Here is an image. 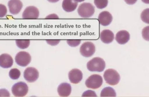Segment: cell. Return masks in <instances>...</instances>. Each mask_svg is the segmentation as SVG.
<instances>
[{
	"instance_id": "cell-28",
	"label": "cell",
	"mask_w": 149,
	"mask_h": 97,
	"mask_svg": "<svg viewBox=\"0 0 149 97\" xmlns=\"http://www.w3.org/2000/svg\"><path fill=\"white\" fill-rule=\"evenodd\" d=\"M10 96V93L6 89H0V97H9Z\"/></svg>"
},
{
	"instance_id": "cell-1",
	"label": "cell",
	"mask_w": 149,
	"mask_h": 97,
	"mask_svg": "<svg viewBox=\"0 0 149 97\" xmlns=\"http://www.w3.org/2000/svg\"><path fill=\"white\" fill-rule=\"evenodd\" d=\"M106 63L102 58H95L89 61L87 64V68L91 72H101L104 70Z\"/></svg>"
},
{
	"instance_id": "cell-16",
	"label": "cell",
	"mask_w": 149,
	"mask_h": 97,
	"mask_svg": "<svg viewBox=\"0 0 149 97\" xmlns=\"http://www.w3.org/2000/svg\"><path fill=\"white\" fill-rule=\"evenodd\" d=\"M100 39L103 43L108 44L113 41L114 34L111 30H103L100 33Z\"/></svg>"
},
{
	"instance_id": "cell-30",
	"label": "cell",
	"mask_w": 149,
	"mask_h": 97,
	"mask_svg": "<svg viewBox=\"0 0 149 97\" xmlns=\"http://www.w3.org/2000/svg\"><path fill=\"white\" fill-rule=\"evenodd\" d=\"M126 3L128 5L134 4L137 2V0H124Z\"/></svg>"
},
{
	"instance_id": "cell-15",
	"label": "cell",
	"mask_w": 149,
	"mask_h": 97,
	"mask_svg": "<svg viewBox=\"0 0 149 97\" xmlns=\"http://www.w3.org/2000/svg\"><path fill=\"white\" fill-rule=\"evenodd\" d=\"M71 86L70 84L67 83H61L58 86V92L61 97H68L71 94Z\"/></svg>"
},
{
	"instance_id": "cell-22",
	"label": "cell",
	"mask_w": 149,
	"mask_h": 97,
	"mask_svg": "<svg viewBox=\"0 0 149 97\" xmlns=\"http://www.w3.org/2000/svg\"><path fill=\"white\" fill-rule=\"evenodd\" d=\"M149 9H145L141 14V18L145 23L149 24Z\"/></svg>"
},
{
	"instance_id": "cell-10",
	"label": "cell",
	"mask_w": 149,
	"mask_h": 97,
	"mask_svg": "<svg viewBox=\"0 0 149 97\" xmlns=\"http://www.w3.org/2000/svg\"><path fill=\"white\" fill-rule=\"evenodd\" d=\"M9 12L14 15L20 12L23 7V4L20 0H10L8 3Z\"/></svg>"
},
{
	"instance_id": "cell-24",
	"label": "cell",
	"mask_w": 149,
	"mask_h": 97,
	"mask_svg": "<svg viewBox=\"0 0 149 97\" xmlns=\"http://www.w3.org/2000/svg\"><path fill=\"white\" fill-rule=\"evenodd\" d=\"M7 13V9L5 5L0 4V18L6 16Z\"/></svg>"
},
{
	"instance_id": "cell-23",
	"label": "cell",
	"mask_w": 149,
	"mask_h": 97,
	"mask_svg": "<svg viewBox=\"0 0 149 97\" xmlns=\"http://www.w3.org/2000/svg\"><path fill=\"white\" fill-rule=\"evenodd\" d=\"M68 44L72 47H76L80 44L81 40L79 39H69L67 40Z\"/></svg>"
},
{
	"instance_id": "cell-32",
	"label": "cell",
	"mask_w": 149,
	"mask_h": 97,
	"mask_svg": "<svg viewBox=\"0 0 149 97\" xmlns=\"http://www.w3.org/2000/svg\"><path fill=\"white\" fill-rule=\"evenodd\" d=\"M142 1L145 3H149V0H142Z\"/></svg>"
},
{
	"instance_id": "cell-33",
	"label": "cell",
	"mask_w": 149,
	"mask_h": 97,
	"mask_svg": "<svg viewBox=\"0 0 149 97\" xmlns=\"http://www.w3.org/2000/svg\"><path fill=\"white\" fill-rule=\"evenodd\" d=\"M74 1H75V2L78 3L83 2V1H84L85 0H74Z\"/></svg>"
},
{
	"instance_id": "cell-27",
	"label": "cell",
	"mask_w": 149,
	"mask_h": 97,
	"mask_svg": "<svg viewBox=\"0 0 149 97\" xmlns=\"http://www.w3.org/2000/svg\"><path fill=\"white\" fill-rule=\"evenodd\" d=\"M46 42H47L48 44L52 46H55L58 45L59 42H60V40H47Z\"/></svg>"
},
{
	"instance_id": "cell-5",
	"label": "cell",
	"mask_w": 149,
	"mask_h": 97,
	"mask_svg": "<svg viewBox=\"0 0 149 97\" xmlns=\"http://www.w3.org/2000/svg\"><path fill=\"white\" fill-rule=\"evenodd\" d=\"M29 91V87L25 82H18L13 86L12 92L15 97H24L27 95Z\"/></svg>"
},
{
	"instance_id": "cell-19",
	"label": "cell",
	"mask_w": 149,
	"mask_h": 97,
	"mask_svg": "<svg viewBox=\"0 0 149 97\" xmlns=\"http://www.w3.org/2000/svg\"><path fill=\"white\" fill-rule=\"evenodd\" d=\"M30 41L29 39H18L16 40L17 46L22 49L27 48L30 46Z\"/></svg>"
},
{
	"instance_id": "cell-12",
	"label": "cell",
	"mask_w": 149,
	"mask_h": 97,
	"mask_svg": "<svg viewBox=\"0 0 149 97\" xmlns=\"http://www.w3.org/2000/svg\"><path fill=\"white\" fill-rule=\"evenodd\" d=\"M98 19L101 25L103 26H107L111 23L113 17L109 12L102 11L98 16Z\"/></svg>"
},
{
	"instance_id": "cell-17",
	"label": "cell",
	"mask_w": 149,
	"mask_h": 97,
	"mask_svg": "<svg viewBox=\"0 0 149 97\" xmlns=\"http://www.w3.org/2000/svg\"><path fill=\"white\" fill-rule=\"evenodd\" d=\"M78 2L74 0H63L62 7L65 11L70 12L74 11L78 6Z\"/></svg>"
},
{
	"instance_id": "cell-20",
	"label": "cell",
	"mask_w": 149,
	"mask_h": 97,
	"mask_svg": "<svg viewBox=\"0 0 149 97\" xmlns=\"http://www.w3.org/2000/svg\"><path fill=\"white\" fill-rule=\"evenodd\" d=\"M21 76V72L17 68L12 69L9 72V76L12 79H18Z\"/></svg>"
},
{
	"instance_id": "cell-4",
	"label": "cell",
	"mask_w": 149,
	"mask_h": 97,
	"mask_svg": "<svg viewBox=\"0 0 149 97\" xmlns=\"http://www.w3.org/2000/svg\"><path fill=\"white\" fill-rule=\"evenodd\" d=\"M103 79L102 76L99 74H93L86 80L85 84L88 88L96 89L102 86Z\"/></svg>"
},
{
	"instance_id": "cell-13",
	"label": "cell",
	"mask_w": 149,
	"mask_h": 97,
	"mask_svg": "<svg viewBox=\"0 0 149 97\" xmlns=\"http://www.w3.org/2000/svg\"><path fill=\"white\" fill-rule=\"evenodd\" d=\"M14 62L13 58L8 54H3L0 55V66L4 69L11 67Z\"/></svg>"
},
{
	"instance_id": "cell-25",
	"label": "cell",
	"mask_w": 149,
	"mask_h": 97,
	"mask_svg": "<svg viewBox=\"0 0 149 97\" xmlns=\"http://www.w3.org/2000/svg\"><path fill=\"white\" fill-rule=\"evenodd\" d=\"M82 97H97V95L95 91L93 90H88L85 91L82 94Z\"/></svg>"
},
{
	"instance_id": "cell-18",
	"label": "cell",
	"mask_w": 149,
	"mask_h": 97,
	"mask_svg": "<svg viewBox=\"0 0 149 97\" xmlns=\"http://www.w3.org/2000/svg\"><path fill=\"white\" fill-rule=\"evenodd\" d=\"M115 90L111 87H106L101 91V97H116Z\"/></svg>"
},
{
	"instance_id": "cell-21",
	"label": "cell",
	"mask_w": 149,
	"mask_h": 97,
	"mask_svg": "<svg viewBox=\"0 0 149 97\" xmlns=\"http://www.w3.org/2000/svg\"><path fill=\"white\" fill-rule=\"evenodd\" d=\"M94 3L97 8L102 9L107 6L108 0H94Z\"/></svg>"
},
{
	"instance_id": "cell-26",
	"label": "cell",
	"mask_w": 149,
	"mask_h": 97,
	"mask_svg": "<svg viewBox=\"0 0 149 97\" xmlns=\"http://www.w3.org/2000/svg\"><path fill=\"white\" fill-rule=\"evenodd\" d=\"M149 26L145 27L142 31V37L145 39L149 41Z\"/></svg>"
},
{
	"instance_id": "cell-3",
	"label": "cell",
	"mask_w": 149,
	"mask_h": 97,
	"mask_svg": "<svg viewBox=\"0 0 149 97\" xmlns=\"http://www.w3.org/2000/svg\"><path fill=\"white\" fill-rule=\"evenodd\" d=\"M78 13L82 18H89L92 16L95 12V8L89 3H84L79 5Z\"/></svg>"
},
{
	"instance_id": "cell-2",
	"label": "cell",
	"mask_w": 149,
	"mask_h": 97,
	"mask_svg": "<svg viewBox=\"0 0 149 97\" xmlns=\"http://www.w3.org/2000/svg\"><path fill=\"white\" fill-rule=\"evenodd\" d=\"M103 77L106 83L111 86L118 84L120 79L119 73L113 69L106 70L104 73Z\"/></svg>"
},
{
	"instance_id": "cell-14",
	"label": "cell",
	"mask_w": 149,
	"mask_h": 97,
	"mask_svg": "<svg viewBox=\"0 0 149 97\" xmlns=\"http://www.w3.org/2000/svg\"><path fill=\"white\" fill-rule=\"evenodd\" d=\"M130 35L128 31L121 30L118 32L116 35L115 39L119 44H125L130 39Z\"/></svg>"
},
{
	"instance_id": "cell-7",
	"label": "cell",
	"mask_w": 149,
	"mask_h": 97,
	"mask_svg": "<svg viewBox=\"0 0 149 97\" xmlns=\"http://www.w3.org/2000/svg\"><path fill=\"white\" fill-rule=\"evenodd\" d=\"M95 52V46L94 44L87 42L82 44L80 48L81 54L85 57L89 58L94 55Z\"/></svg>"
},
{
	"instance_id": "cell-6",
	"label": "cell",
	"mask_w": 149,
	"mask_h": 97,
	"mask_svg": "<svg viewBox=\"0 0 149 97\" xmlns=\"http://www.w3.org/2000/svg\"><path fill=\"white\" fill-rule=\"evenodd\" d=\"M31 60V57L29 53L26 51H21L17 53L15 61L17 64L22 67L27 66Z\"/></svg>"
},
{
	"instance_id": "cell-8",
	"label": "cell",
	"mask_w": 149,
	"mask_h": 97,
	"mask_svg": "<svg viewBox=\"0 0 149 97\" xmlns=\"http://www.w3.org/2000/svg\"><path fill=\"white\" fill-rule=\"evenodd\" d=\"M24 77L27 82L30 83L34 82L38 79L39 77V72L35 68L27 67L24 71Z\"/></svg>"
},
{
	"instance_id": "cell-29",
	"label": "cell",
	"mask_w": 149,
	"mask_h": 97,
	"mask_svg": "<svg viewBox=\"0 0 149 97\" xmlns=\"http://www.w3.org/2000/svg\"><path fill=\"white\" fill-rule=\"evenodd\" d=\"M58 17L55 14L50 15L46 18L47 19H58Z\"/></svg>"
},
{
	"instance_id": "cell-31",
	"label": "cell",
	"mask_w": 149,
	"mask_h": 97,
	"mask_svg": "<svg viewBox=\"0 0 149 97\" xmlns=\"http://www.w3.org/2000/svg\"><path fill=\"white\" fill-rule=\"evenodd\" d=\"M47 1L51 3H56L58 2L59 0H47Z\"/></svg>"
},
{
	"instance_id": "cell-11",
	"label": "cell",
	"mask_w": 149,
	"mask_h": 97,
	"mask_svg": "<svg viewBox=\"0 0 149 97\" xmlns=\"http://www.w3.org/2000/svg\"><path fill=\"white\" fill-rule=\"evenodd\" d=\"M69 79L71 83L77 84L82 80L83 73L80 70L77 69L70 70L68 74Z\"/></svg>"
},
{
	"instance_id": "cell-9",
	"label": "cell",
	"mask_w": 149,
	"mask_h": 97,
	"mask_svg": "<svg viewBox=\"0 0 149 97\" xmlns=\"http://www.w3.org/2000/svg\"><path fill=\"white\" fill-rule=\"evenodd\" d=\"M39 15V10L34 6H29L25 9L22 14L24 19H36Z\"/></svg>"
}]
</instances>
